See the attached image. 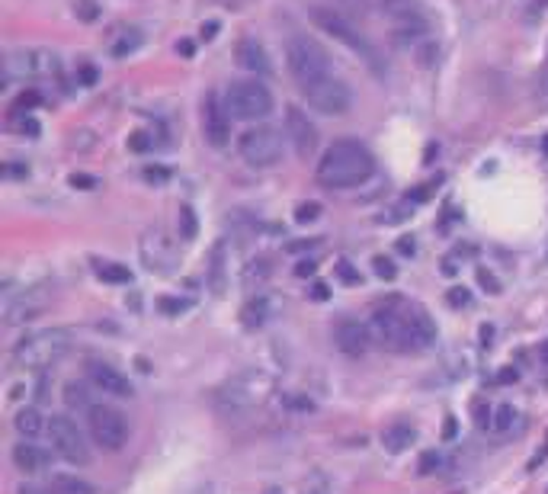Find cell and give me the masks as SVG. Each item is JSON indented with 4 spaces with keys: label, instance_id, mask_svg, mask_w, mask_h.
Listing matches in <instances>:
<instances>
[{
    "label": "cell",
    "instance_id": "cell-1",
    "mask_svg": "<svg viewBox=\"0 0 548 494\" xmlns=\"http://www.w3.org/2000/svg\"><path fill=\"white\" fill-rule=\"evenodd\" d=\"M373 334L379 344L388 350L408 354V350H430L436 344V325L427 315L424 305L404 302L398 295H391L388 302L375 305L373 311Z\"/></svg>",
    "mask_w": 548,
    "mask_h": 494
},
{
    "label": "cell",
    "instance_id": "cell-2",
    "mask_svg": "<svg viewBox=\"0 0 548 494\" xmlns=\"http://www.w3.org/2000/svg\"><path fill=\"white\" fill-rule=\"evenodd\" d=\"M375 174L373 151L356 139H340L318 161V184L328 190H353Z\"/></svg>",
    "mask_w": 548,
    "mask_h": 494
},
{
    "label": "cell",
    "instance_id": "cell-3",
    "mask_svg": "<svg viewBox=\"0 0 548 494\" xmlns=\"http://www.w3.org/2000/svg\"><path fill=\"white\" fill-rule=\"evenodd\" d=\"M273 391V379L260 369H244L234 379H228L219 391H215V401L225 414H244L254 411L256 405H264Z\"/></svg>",
    "mask_w": 548,
    "mask_h": 494
},
{
    "label": "cell",
    "instance_id": "cell-4",
    "mask_svg": "<svg viewBox=\"0 0 548 494\" xmlns=\"http://www.w3.org/2000/svg\"><path fill=\"white\" fill-rule=\"evenodd\" d=\"M71 350V334L61 328H45V331H30L13 347V363L22 369H49Z\"/></svg>",
    "mask_w": 548,
    "mask_h": 494
},
{
    "label": "cell",
    "instance_id": "cell-5",
    "mask_svg": "<svg viewBox=\"0 0 548 494\" xmlns=\"http://www.w3.org/2000/svg\"><path fill=\"white\" fill-rule=\"evenodd\" d=\"M285 61H289V71H292L295 84L308 87V84H318L324 77H330V58L315 39L308 36H292L285 45Z\"/></svg>",
    "mask_w": 548,
    "mask_h": 494
},
{
    "label": "cell",
    "instance_id": "cell-6",
    "mask_svg": "<svg viewBox=\"0 0 548 494\" xmlns=\"http://www.w3.org/2000/svg\"><path fill=\"white\" fill-rule=\"evenodd\" d=\"M308 13H311V20H315L318 30L328 32V36L337 39V42H344L350 52L363 55V58L369 61L373 67H379V55H375L373 42H369V39L359 32L356 22H350L344 13H337V10H330V7H311Z\"/></svg>",
    "mask_w": 548,
    "mask_h": 494
},
{
    "label": "cell",
    "instance_id": "cell-7",
    "mask_svg": "<svg viewBox=\"0 0 548 494\" xmlns=\"http://www.w3.org/2000/svg\"><path fill=\"white\" fill-rule=\"evenodd\" d=\"M225 103L234 119L260 122V119H266L273 112V94L256 77H244V81H234L228 87Z\"/></svg>",
    "mask_w": 548,
    "mask_h": 494
},
{
    "label": "cell",
    "instance_id": "cell-8",
    "mask_svg": "<svg viewBox=\"0 0 548 494\" xmlns=\"http://www.w3.org/2000/svg\"><path fill=\"white\" fill-rule=\"evenodd\" d=\"M283 132H276L273 126H254L247 129V132L241 135V141H238V151H241L244 164H250V167L264 170V167H276L279 161H283Z\"/></svg>",
    "mask_w": 548,
    "mask_h": 494
},
{
    "label": "cell",
    "instance_id": "cell-9",
    "mask_svg": "<svg viewBox=\"0 0 548 494\" xmlns=\"http://www.w3.org/2000/svg\"><path fill=\"white\" fill-rule=\"evenodd\" d=\"M87 430L94 436V443L100 450H122L125 440H129V421L125 414L112 405H94L87 411Z\"/></svg>",
    "mask_w": 548,
    "mask_h": 494
},
{
    "label": "cell",
    "instance_id": "cell-10",
    "mask_svg": "<svg viewBox=\"0 0 548 494\" xmlns=\"http://www.w3.org/2000/svg\"><path fill=\"white\" fill-rule=\"evenodd\" d=\"M301 94H305L308 106L315 112H321V116H344V112H350V106H353V90L346 87L340 77H334V74L318 84L301 87Z\"/></svg>",
    "mask_w": 548,
    "mask_h": 494
},
{
    "label": "cell",
    "instance_id": "cell-11",
    "mask_svg": "<svg viewBox=\"0 0 548 494\" xmlns=\"http://www.w3.org/2000/svg\"><path fill=\"white\" fill-rule=\"evenodd\" d=\"M49 436H51V446L58 453L65 463L74 465H87L90 463V450H87V440H84L81 427L65 418V414H55L49 421Z\"/></svg>",
    "mask_w": 548,
    "mask_h": 494
},
{
    "label": "cell",
    "instance_id": "cell-12",
    "mask_svg": "<svg viewBox=\"0 0 548 494\" xmlns=\"http://www.w3.org/2000/svg\"><path fill=\"white\" fill-rule=\"evenodd\" d=\"M61 61L49 49H30V52L7 55V81L10 77H58Z\"/></svg>",
    "mask_w": 548,
    "mask_h": 494
},
{
    "label": "cell",
    "instance_id": "cell-13",
    "mask_svg": "<svg viewBox=\"0 0 548 494\" xmlns=\"http://www.w3.org/2000/svg\"><path fill=\"white\" fill-rule=\"evenodd\" d=\"M202 135L212 148H225L231 141V112L219 94H209L202 100Z\"/></svg>",
    "mask_w": 548,
    "mask_h": 494
},
{
    "label": "cell",
    "instance_id": "cell-14",
    "mask_svg": "<svg viewBox=\"0 0 548 494\" xmlns=\"http://www.w3.org/2000/svg\"><path fill=\"white\" fill-rule=\"evenodd\" d=\"M285 135H289L299 157H311L318 151V129L299 106H289V110H285Z\"/></svg>",
    "mask_w": 548,
    "mask_h": 494
},
{
    "label": "cell",
    "instance_id": "cell-15",
    "mask_svg": "<svg viewBox=\"0 0 548 494\" xmlns=\"http://www.w3.org/2000/svg\"><path fill=\"white\" fill-rule=\"evenodd\" d=\"M373 337H375L373 328L365 325V321H353V318H344V321L334 328V344L340 347V354H346V356L369 354Z\"/></svg>",
    "mask_w": 548,
    "mask_h": 494
},
{
    "label": "cell",
    "instance_id": "cell-16",
    "mask_svg": "<svg viewBox=\"0 0 548 494\" xmlns=\"http://www.w3.org/2000/svg\"><path fill=\"white\" fill-rule=\"evenodd\" d=\"M87 376L103 395H112V399H132V382L125 373H119L112 363H103V360H94L87 363Z\"/></svg>",
    "mask_w": 548,
    "mask_h": 494
},
{
    "label": "cell",
    "instance_id": "cell-17",
    "mask_svg": "<svg viewBox=\"0 0 548 494\" xmlns=\"http://www.w3.org/2000/svg\"><path fill=\"white\" fill-rule=\"evenodd\" d=\"M45 305H49V299L42 295V289L7 295V299H4V321H7V325H26V321L42 315Z\"/></svg>",
    "mask_w": 548,
    "mask_h": 494
},
{
    "label": "cell",
    "instance_id": "cell-18",
    "mask_svg": "<svg viewBox=\"0 0 548 494\" xmlns=\"http://www.w3.org/2000/svg\"><path fill=\"white\" fill-rule=\"evenodd\" d=\"M141 260H145V266L151 274H170V266H174V260H176V251L164 231H148V235L141 238Z\"/></svg>",
    "mask_w": 548,
    "mask_h": 494
},
{
    "label": "cell",
    "instance_id": "cell-19",
    "mask_svg": "<svg viewBox=\"0 0 548 494\" xmlns=\"http://www.w3.org/2000/svg\"><path fill=\"white\" fill-rule=\"evenodd\" d=\"M234 61H238L247 74H256V77H264V74L273 71L270 55H266V49L256 42V39H241L238 49H234Z\"/></svg>",
    "mask_w": 548,
    "mask_h": 494
},
{
    "label": "cell",
    "instance_id": "cell-20",
    "mask_svg": "<svg viewBox=\"0 0 548 494\" xmlns=\"http://www.w3.org/2000/svg\"><path fill=\"white\" fill-rule=\"evenodd\" d=\"M13 465L20 469L22 475H36V472H45L51 465V453L36 446V443H16L13 446Z\"/></svg>",
    "mask_w": 548,
    "mask_h": 494
},
{
    "label": "cell",
    "instance_id": "cell-21",
    "mask_svg": "<svg viewBox=\"0 0 548 494\" xmlns=\"http://www.w3.org/2000/svg\"><path fill=\"white\" fill-rule=\"evenodd\" d=\"M414 440H417V427H410L408 421L388 424V427L382 430V446H385L388 453L410 450V443H414Z\"/></svg>",
    "mask_w": 548,
    "mask_h": 494
},
{
    "label": "cell",
    "instance_id": "cell-22",
    "mask_svg": "<svg viewBox=\"0 0 548 494\" xmlns=\"http://www.w3.org/2000/svg\"><path fill=\"white\" fill-rule=\"evenodd\" d=\"M209 289L215 295H225L228 289V254L225 244H215L212 247V264H209Z\"/></svg>",
    "mask_w": 548,
    "mask_h": 494
},
{
    "label": "cell",
    "instance_id": "cell-23",
    "mask_svg": "<svg viewBox=\"0 0 548 494\" xmlns=\"http://www.w3.org/2000/svg\"><path fill=\"white\" fill-rule=\"evenodd\" d=\"M16 434L22 436V440H32V436H39V434H45L49 430V421L42 418V411L39 408H22L20 414H16Z\"/></svg>",
    "mask_w": 548,
    "mask_h": 494
},
{
    "label": "cell",
    "instance_id": "cell-24",
    "mask_svg": "<svg viewBox=\"0 0 548 494\" xmlns=\"http://www.w3.org/2000/svg\"><path fill=\"white\" fill-rule=\"evenodd\" d=\"M379 10L391 22H404V20H414V16H424L420 0H379Z\"/></svg>",
    "mask_w": 548,
    "mask_h": 494
},
{
    "label": "cell",
    "instance_id": "cell-25",
    "mask_svg": "<svg viewBox=\"0 0 548 494\" xmlns=\"http://www.w3.org/2000/svg\"><path fill=\"white\" fill-rule=\"evenodd\" d=\"M49 494H96V491L90 481L77 479V475H55L49 485Z\"/></svg>",
    "mask_w": 548,
    "mask_h": 494
},
{
    "label": "cell",
    "instance_id": "cell-26",
    "mask_svg": "<svg viewBox=\"0 0 548 494\" xmlns=\"http://www.w3.org/2000/svg\"><path fill=\"white\" fill-rule=\"evenodd\" d=\"M96 276L106 283H132V270L122 264H112V260H94Z\"/></svg>",
    "mask_w": 548,
    "mask_h": 494
},
{
    "label": "cell",
    "instance_id": "cell-27",
    "mask_svg": "<svg viewBox=\"0 0 548 494\" xmlns=\"http://www.w3.org/2000/svg\"><path fill=\"white\" fill-rule=\"evenodd\" d=\"M241 321L247 328H260L266 321V299H250L241 311Z\"/></svg>",
    "mask_w": 548,
    "mask_h": 494
},
{
    "label": "cell",
    "instance_id": "cell-28",
    "mask_svg": "<svg viewBox=\"0 0 548 494\" xmlns=\"http://www.w3.org/2000/svg\"><path fill=\"white\" fill-rule=\"evenodd\" d=\"M139 45H141V32L139 30H122V36L112 42V55H116V58H125V55H132Z\"/></svg>",
    "mask_w": 548,
    "mask_h": 494
},
{
    "label": "cell",
    "instance_id": "cell-29",
    "mask_svg": "<svg viewBox=\"0 0 548 494\" xmlns=\"http://www.w3.org/2000/svg\"><path fill=\"white\" fill-rule=\"evenodd\" d=\"M446 469V459H443V453L439 450H427L424 456H420V465H417V472L420 475H436Z\"/></svg>",
    "mask_w": 548,
    "mask_h": 494
},
{
    "label": "cell",
    "instance_id": "cell-30",
    "mask_svg": "<svg viewBox=\"0 0 548 494\" xmlns=\"http://www.w3.org/2000/svg\"><path fill=\"white\" fill-rule=\"evenodd\" d=\"M65 401L71 408H84V411H90V395H87V389H84L81 382H67L65 385Z\"/></svg>",
    "mask_w": 548,
    "mask_h": 494
},
{
    "label": "cell",
    "instance_id": "cell-31",
    "mask_svg": "<svg viewBox=\"0 0 548 494\" xmlns=\"http://www.w3.org/2000/svg\"><path fill=\"white\" fill-rule=\"evenodd\" d=\"M513 421H517V411H513L510 405H500L498 414H494V421H490V430L507 434V430H513Z\"/></svg>",
    "mask_w": 548,
    "mask_h": 494
},
{
    "label": "cell",
    "instance_id": "cell-32",
    "mask_svg": "<svg viewBox=\"0 0 548 494\" xmlns=\"http://www.w3.org/2000/svg\"><path fill=\"white\" fill-rule=\"evenodd\" d=\"M180 235L186 238V241H193V238H196V215H193L190 206L180 209Z\"/></svg>",
    "mask_w": 548,
    "mask_h": 494
},
{
    "label": "cell",
    "instance_id": "cell-33",
    "mask_svg": "<svg viewBox=\"0 0 548 494\" xmlns=\"http://www.w3.org/2000/svg\"><path fill=\"white\" fill-rule=\"evenodd\" d=\"M125 145H129V151H135V155H145V151H151L154 141H151V135H148V132H132Z\"/></svg>",
    "mask_w": 548,
    "mask_h": 494
},
{
    "label": "cell",
    "instance_id": "cell-34",
    "mask_svg": "<svg viewBox=\"0 0 548 494\" xmlns=\"http://www.w3.org/2000/svg\"><path fill=\"white\" fill-rule=\"evenodd\" d=\"M373 270H375V276H379V280H395L398 276V270H395V264H391V260L388 257H373Z\"/></svg>",
    "mask_w": 548,
    "mask_h": 494
},
{
    "label": "cell",
    "instance_id": "cell-35",
    "mask_svg": "<svg viewBox=\"0 0 548 494\" xmlns=\"http://www.w3.org/2000/svg\"><path fill=\"white\" fill-rule=\"evenodd\" d=\"M318 215H321V206H318V202H301V206L295 209V221H299V225L318 221Z\"/></svg>",
    "mask_w": 548,
    "mask_h": 494
},
{
    "label": "cell",
    "instance_id": "cell-36",
    "mask_svg": "<svg viewBox=\"0 0 548 494\" xmlns=\"http://www.w3.org/2000/svg\"><path fill=\"white\" fill-rule=\"evenodd\" d=\"M449 305H453V309H468V305H472V292H468L465 286L449 289Z\"/></svg>",
    "mask_w": 548,
    "mask_h": 494
},
{
    "label": "cell",
    "instance_id": "cell-37",
    "mask_svg": "<svg viewBox=\"0 0 548 494\" xmlns=\"http://www.w3.org/2000/svg\"><path fill=\"white\" fill-rule=\"evenodd\" d=\"M36 103H39V94H36V90H30V94L16 96V103H13V110H10V112H13V116H20L22 110H32Z\"/></svg>",
    "mask_w": 548,
    "mask_h": 494
},
{
    "label": "cell",
    "instance_id": "cell-38",
    "mask_svg": "<svg viewBox=\"0 0 548 494\" xmlns=\"http://www.w3.org/2000/svg\"><path fill=\"white\" fill-rule=\"evenodd\" d=\"M337 276H340V283H346V286H356V283H359V274L353 270L350 264H346V260H340V264H337Z\"/></svg>",
    "mask_w": 548,
    "mask_h": 494
},
{
    "label": "cell",
    "instance_id": "cell-39",
    "mask_svg": "<svg viewBox=\"0 0 548 494\" xmlns=\"http://www.w3.org/2000/svg\"><path fill=\"white\" fill-rule=\"evenodd\" d=\"M283 405L285 408H295V411H311V401L305 399V395H283Z\"/></svg>",
    "mask_w": 548,
    "mask_h": 494
},
{
    "label": "cell",
    "instance_id": "cell-40",
    "mask_svg": "<svg viewBox=\"0 0 548 494\" xmlns=\"http://www.w3.org/2000/svg\"><path fill=\"white\" fill-rule=\"evenodd\" d=\"M305 494H330L328 479H324V475H315V479H311V481L305 485Z\"/></svg>",
    "mask_w": 548,
    "mask_h": 494
},
{
    "label": "cell",
    "instance_id": "cell-41",
    "mask_svg": "<svg viewBox=\"0 0 548 494\" xmlns=\"http://www.w3.org/2000/svg\"><path fill=\"white\" fill-rule=\"evenodd\" d=\"M478 283H481L488 292H500V280L494 274H488V270H478Z\"/></svg>",
    "mask_w": 548,
    "mask_h": 494
},
{
    "label": "cell",
    "instance_id": "cell-42",
    "mask_svg": "<svg viewBox=\"0 0 548 494\" xmlns=\"http://www.w3.org/2000/svg\"><path fill=\"white\" fill-rule=\"evenodd\" d=\"M26 174H30V167H26V164H4V177L20 180V177H26Z\"/></svg>",
    "mask_w": 548,
    "mask_h": 494
},
{
    "label": "cell",
    "instance_id": "cell-43",
    "mask_svg": "<svg viewBox=\"0 0 548 494\" xmlns=\"http://www.w3.org/2000/svg\"><path fill=\"white\" fill-rule=\"evenodd\" d=\"M77 81L87 84V87H90V84H96V67L94 65H81V71H77Z\"/></svg>",
    "mask_w": 548,
    "mask_h": 494
},
{
    "label": "cell",
    "instance_id": "cell-44",
    "mask_svg": "<svg viewBox=\"0 0 548 494\" xmlns=\"http://www.w3.org/2000/svg\"><path fill=\"white\" fill-rule=\"evenodd\" d=\"M145 177L151 180V184H154V180H157V184H164V180L170 177V170H167V167H148V170H145Z\"/></svg>",
    "mask_w": 548,
    "mask_h": 494
},
{
    "label": "cell",
    "instance_id": "cell-45",
    "mask_svg": "<svg viewBox=\"0 0 548 494\" xmlns=\"http://www.w3.org/2000/svg\"><path fill=\"white\" fill-rule=\"evenodd\" d=\"M398 251H401V254H408V257H414V251H417L414 238H410V235H404L401 241H398Z\"/></svg>",
    "mask_w": 548,
    "mask_h": 494
},
{
    "label": "cell",
    "instance_id": "cell-46",
    "mask_svg": "<svg viewBox=\"0 0 548 494\" xmlns=\"http://www.w3.org/2000/svg\"><path fill=\"white\" fill-rule=\"evenodd\" d=\"M328 295H330L328 283H315V286H311V299H315V302H324Z\"/></svg>",
    "mask_w": 548,
    "mask_h": 494
},
{
    "label": "cell",
    "instance_id": "cell-47",
    "mask_svg": "<svg viewBox=\"0 0 548 494\" xmlns=\"http://www.w3.org/2000/svg\"><path fill=\"white\" fill-rule=\"evenodd\" d=\"M517 379H519V373H517V369H513V366H504V369H500L498 382H500V385H507V382H517Z\"/></svg>",
    "mask_w": 548,
    "mask_h": 494
},
{
    "label": "cell",
    "instance_id": "cell-48",
    "mask_svg": "<svg viewBox=\"0 0 548 494\" xmlns=\"http://www.w3.org/2000/svg\"><path fill=\"white\" fill-rule=\"evenodd\" d=\"M315 270H318V266H315V260H305V264H299V266H295V274H299L301 280H305V276H315Z\"/></svg>",
    "mask_w": 548,
    "mask_h": 494
},
{
    "label": "cell",
    "instance_id": "cell-49",
    "mask_svg": "<svg viewBox=\"0 0 548 494\" xmlns=\"http://www.w3.org/2000/svg\"><path fill=\"white\" fill-rule=\"evenodd\" d=\"M16 129H20V132H30V135H36V132H39L36 119H20V122H16Z\"/></svg>",
    "mask_w": 548,
    "mask_h": 494
},
{
    "label": "cell",
    "instance_id": "cell-50",
    "mask_svg": "<svg viewBox=\"0 0 548 494\" xmlns=\"http://www.w3.org/2000/svg\"><path fill=\"white\" fill-rule=\"evenodd\" d=\"M157 305H161V311H183L186 309V302H174V299H161Z\"/></svg>",
    "mask_w": 548,
    "mask_h": 494
},
{
    "label": "cell",
    "instance_id": "cell-51",
    "mask_svg": "<svg viewBox=\"0 0 548 494\" xmlns=\"http://www.w3.org/2000/svg\"><path fill=\"white\" fill-rule=\"evenodd\" d=\"M176 52H180V55H186V58H190V55L196 52V49H193V42H190V39H183V42H176Z\"/></svg>",
    "mask_w": 548,
    "mask_h": 494
},
{
    "label": "cell",
    "instance_id": "cell-52",
    "mask_svg": "<svg viewBox=\"0 0 548 494\" xmlns=\"http://www.w3.org/2000/svg\"><path fill=\"white\" fill-rule=\"evenodd\" d=\"M443 436H446V440H453V436H455V418H446V427H443Z\"/></svg>",
    "mask_w": 548,
    "mask_h": 494
},
{
    "label": "cell",
    "instance_id": "cell-53",
    "mask_svg": "<svg viewBox=\"0 0 548 494\" xmlns=\"http://www.w3.org/2000/svg\"><path fill=\"white\" fill-rule=\"evenodd\" d=\"M71 184H74V186H94V180H87V177H71Z\"/></svg>",
    "mask_w": 548,
    "mask_h": 494
},
{
    "label": "cell",
    "instance_id": "cell-54",
    "mask_svg": "<svg viewBox=\"0 0 548 494\" xmlns=\"http://www.w3.org/2000/svg\"><path fill=\"white\" fill-rule=\"evenodd\" d=\"M542 94H545V100H548V65H545V71H542Z\"/></svg>",
    "mask_w": 548,
    "mask_h": 494
},
{
    "label": "cell",
    "instance_id": "cell-55",
    "mask_svg": "<svg viewBox=\"0 0 548 494\" xmlns=\"http://www.w3.org/2000/svg\"><path fill=\"white\" fill-rule=\"evenodd\" d=\"M539 360H542V363H548V340L539 347Z\"/></svg>",
    "mask_w": 548,
    "mask_h": 494
},
{
    "label": "cell",
    "instance_id": "cell-56",
    "mask_svg": "<svg viewBox=\"0 0 548 494\" xmlns=\"http://www.w3.org/2000/svg\"><path fill=\"white\" fill-rule=\"evenodd\" d=\"M490 337H494V328H481V340H484V344H488Z\"/></svg>",
    "mask_w": 548,
    "mask_h": 494
},
{
    "label": "cell",
    "instance_id": "cell-57",
    "mask_svg": "<svg viewBox=\"0 0 548 494\" xmlns=\"http://www.w3.org/2000/svg\"><path fill=\"white\" fill-rule=\"evenodd\" d=\"M20 494H39V491H32V488H26V491H20Z\"/></svg>",
    "mask_w": 548,
    "mask_h": 494
}]
</instances>
